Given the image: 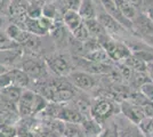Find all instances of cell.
Returning <instances> with one entry per match:
<instances>
[{
    "label": "cell",
    "instance_id": "6da1fadb",
    "mask_svg": "<svg viewBox=\"0 0 153 137\" xmlns=\"http://www.w3.org/2000/svg\"><path fill=\"white\" fill-rule=\"evenodd\" d=\"M118 113H120V105L115 104L111 98L97 97L91 102V118L101 124H104Z\"/></svg>",
    "mask_w": 153,
    "mask_h": 137
},
{
    "label": "cell",
    "instance_id": "7a4b0ae2",
    "mask_svg": "<svg viewBox=\"0 0 153 137\" xmlns=\"http://www.w3.org/2000/svg\"><path fill=\"white\" fill-rule=\"evenodd\" d=\"M100 45L103 49L108 54L110 59L115 62H125V59H128L133 53L130 48L126 44L118 42V40L113 39L111 37H106L100 41Z\"/></svg>",
    "mask_w": 153,
    "mask_h": 137
},
{
    "label": "cell",
    "instance_id": "3957f363",
    "mask_svg": "<svg viewBox=\"0 0 153 137\" xmlns=\"http://www.w3.org/2000/svg\"><path fill=\"white\" fill-rule=\"evenodd\" d=\"M68 80L76 89H79L81 91L93 90L95 89L97 85V80L94 77V74H91L89 72L81 71V70L71 71V73L68 76Z\"/></svg>",
    "mask_w": 153,
    "mask_h": 137
},
{
    "label": "cell",
    "instance_id": "277c9868",
    "mask_svg": "<svg viewBox=\"0 0 153 137\" xmlns=\"http://www.w3.org/2000/svg\"><path fill=\"white\" fill-rule=\"evenodd\" d=\"M97 20L102 24L103 29L106 32V34H108V37L113 38V39L122 37L126 33V31H127V29L125 26H122L115 19H113L112 16H110L104 10L98 12V14H97Z\"/></svg>",
    "mask_w": 153,
    "mask_h": 137
},
{
    "label": "cell",
    "instance_id": "5b68a950",
    "mask_svg": "<svg viewBox=\"0 0 153 137\" xmlns=\"http://www.w3.org/2000/svg\"><path fill=\"white\" fill-rule=\"evenodd\" d=\"M143 39L153 40V22L146 14L137 15L133 20V29Z\"/></svg>",
    "mask_w": 153,
    "mask_h": 137
},
{
    "label": "cell",
    "instance_id": "8992f818",
    "mask_svg": "<svg viewBox=\"0 0 153 137\" xmlns=\"http://www.w3.org/2000/svg\"><path fill=\"white\" fill-rule=\"evenodd\" d=\"M47 67L51 69L56 76L59 77H68L71 73L70 61L64 55H54L46 61Z\"/></svg>",
    "mask_w": 153,
    "mask_h": 137
},
{
    "label": "cell",
    "instance_id": "52a82bcc",
    "mask_svg": "<svg viewBox=\"0 0 153 137\" xmlns=\"http://www.w3.org/2000/svg\"><path fill=\"white\" fill-rule=\"evenodd\" d=\"M120 113L125 118H127L129 121H131L133 124H138L140 122V120L145 118L143 109L140 107V105L130 102L129 99L128 101L125 99V101L121 102V104H120Z\"/></svg>",
    "mask_w": 153,
    "mask_h": 137
},
{
    "label": "cell",
    "instance_id": "ba28073f",
    "mask_svg": "<svg viewBox=\"0 0 153 137\" xmlns=\"http://www.w3.org/2000/svg\"><path fill=\"white\" fill-rule=\"evenodd\" d=\"M100 5L102 6L103 10L105 13H108L110 16H112L113 19L118 21L122 26H125L127 30L133 29V22L128 20L127 17L120 12V9L117 7L115 2L113 0H100Z\"/></svg>",
    "mask_w": 153,
    "mask_h": 137
},
{
    "label": "cell",
    "instance_id": "9c48e42d",
    "mask_svg": "<svg viewBox=\"0 0 153 137\" xmlns=\"http://www.w3.org/2000/svg\"><path fill=\"white\" fill-rule=\"evenodd\" d=\"M36 93L31 89H24L22 96L17 102V113L22 118H29L33 116Z\"/></svg>",
    "mask_w": 153,
    "mask_h": 137
},
{
    "label": "cell",
    "instance_id": "30bf717a",
    "mask_svg": "<svg viewBox=\"0 0 153 137\" xmlns=\"http://www.w3.org/2000/svg\"><path fill=\"white\" fill-rule=\"evenodd\" d=\"M47 64H44L41 62H39L37 59H27L23 63V71L26 74L33 79H40L47 73Z\"/></svg>",
    "mask_w": 153,
    "mask_h": 137
},
{
    "label": "cell",
    "instance_id": "8fae6325",
    "mask_svg": "<svg viewBox=\"0 0 153 137\" xmlns=\"http://www.w3.org/2000/svg\"><path fill=\"white\" fill-rule=\"evenodd\" d=\"M80 126L82 128L83 134L86 137H100L103 131V124H101L94 118H87L83 119L80 122Z\"/></svg>",
    "mask_w": 153,
    "mask_h": 137
},
{
    "label": "cell",
    "instance_id": "7c38bea8",
    "mask_svg": "<svg viewBox=\"0 0 153 137\" xmlns=\"http://www.w3.org/2000/svg\"><path fill=\"white\" fill-rule=\"evenodd\" d=\"M62 22H63L64 26L70 32H72V31L76 30V27H79L82 24L83 20L76 10H66L62 15Z\"/></svg>",
    "mask_w": 153,
    "mask_h": 137
},
{
    "label": "cell",
    "instance_id": "4fadbf2b",
    "mask_svg": "<svg viewBox=\"0 0 153 137\" xmlns=\"http://www.w3.org/2000/svg\"><path fill=\"white\" fill-rule=\"evenodd\" d=\"M97 4H95L91 0H81L80 7L78 9V13L80 14V16L82 17L83 21L93 20V19H97Z\"/></svg>",
    "mask_w": 153,
    "mask_h": 137
},
{
    "label": "cell",
    "instance_id": "5bb4252c",
    "mask_svg": "<svg viewBox=\"0 0 153 137\" xmlns=\"http://www.w3.org/2000/svg\"><path fill=\"white\" fill-rule=\"evenodd\" d=\"M23 29L34 37H41L48 34V32L44 29V26L41 25L39 19H30L26 16L23 23Z\"/></svg>",
    "mask_w": 153,
    "mask_h": 137
},
{
    "label": "cell",
    "instance_id": "9a60e30c",
    "mask_svg": "<svg viewBox=\"0 0 153 137\" xmlns=\"http://www.w3.org/2000/svg\"><path fill=\"white\" fill-rule=\"evenodd\" d=\"M83 23H85L86 27L88 29V31H89L91 38H95V39H97L98 41H101L102 39L108 37V34H106V32L104 31L102 24L98 22L97 19L83 21Z\"/></svg>",
    "mask_w": 153,
    "mask_h": 137
},
{
    "label": "cell",
    "instance_id": "2e32d148",
    "mask_svg": "<svg viewBox=\"0 0 153 137\" xmlns=\"http://www.w3.org/2000/svg\"><path fill=\"white\" fill-rule=\"evenodd\" d=\"M10 76H12V80H13V86H17L23 89H27V87L30 86V80L31 78L26 74L23 70H19V69H14L9 71Z\"/></svg>",
    "mask_w": 153,
    "mask_h": 137
},
{
    "label": "cell",
    "instance_id": "e0dca14e",
    "mask_svg": "<svg viewBox=\"0 0 153 137\" xmlns=\"http://www.w3.org/2000/svg\"><path fill=\"white\" fill-rule=\"evenodd\" d=\"M73 105L76 107V110L81 113L83 119L91 118V102L87 97L76 96L73 99Z\"/></svg>",
    "mask_w": 153,
    "mask_h": 137
},
{
    "label": "cell",
    "instance_id": "ac0fdd59",
    "mask_svg": "<svg viewBox=\"0 0 153 137\" xmlns=\"http://www.w3.org/2000/svg\"><path fill=\"white\" fill-rule=\"evenodd\" d=\"M85 57L87 59H89V61H91V62H95V63H98V64H105V65H108V63L112 61V59H110L108 54L103 49L102 47L97 48V49L93 50V52L87 53V55Z\"/></svg>",
    "mask_w": 153,
    "mask_h": 137
},
{
    "label": "cell",
    "instance_id": "d6986e66",
    "mask_svg": "<svg viewBox=\"0 0 153 137\" xmlns=\"http://www.w3.org/2000/svg\"><path fill=\"white\" fill-rule=\"evenodd\" d=\"M23 90H24L23 88L17 87V86H9L7 88L1 89L0 93L2 94V96L6 98L7 101H9V102H12V103L17 105V102H19L21 96H22Z\"/></svg>",
    "mask_w": 153,
    "mask_h": 137
},
{
    "label": "cell",
    "instance_id": "ffe728a7",
    "mask_svg": "<svg viewBox=\"0 0 153 137\" xmlns=\"http://www.w3.org/2000/svg\"><path fill=\"white\" fill-rule=\"evenodd\" d=\"M122 63H125L127 66H129L134 72H147V70H149V65L140 59H138L137 56H135L134 54H131Z\"/></svg>",
    "mask_w": 153,
    "mask_h": 137
},
{
    "label": "cell",
    "instance_id": "44dd1931",
    "mask_svg": "<svg viewBox=\"0 0 153 137\" xmlns=\"http://www.w3.org/2000/svg\"><path fill=\"white\" fill-rule=\"evenodd\" d=\"M113 1L115 2L117 7L120 9V12L127 17L128 20H130L133 22V20L137 16L136 7L133 6V5H130L126 0H113Z\"/></svg>",
    "mask_w": 153,
    "mask_h": 137
},
{
    "label": "cell",
    "instance_id": "7402d4cb",
    "mask_svg": "<svg viewBox=\"0 0 153 137\" xmlns=\"http://www.w3.org/2000/svg\"><path fill=\"white\" fill-rule=\"evenodd\" d=\"M64 137H86L80 124H72V122H64Z\"/></svg>",
    "mask_w": 153,
    "mask_h": 137
},
{
    "label": "cell",
    "instance_id": "603a6c76",
    "mask_svg": "<svg viewBox=\"0 0 153 137\" xmlns=\"http://www.w3.org/2000/svg\"><path fill=\"white\" fill-rule=\"evenodd\" d=\"M71 33H72L73 38H74L78 42H82V44H85L86 41H88V40L91 38V36H90L88 29L85 25V23H82L79 27H76V30L72 31Z\"/></svg>",
    "mask_w": 153,
    "mask_h": 137
},
{
    "label": "cell",
    "instance_id": "cb8c5ba5",
    "mask_svg": "<svg viewBox=\"0 0 153 137\" xmlns=\"http://www.w3.org/2000/svg\"><path fill=\"white\" fill-rule=\"evenodd\" d=\"M140 133L145 137H153V118L145 117L140 120L138 124Z\"/></svg>",
    "mask_w": 153,
    "mask_h": 137
},
{
    "label": "cell",
    "instance_id": "d4e9b609",
    "mask_svg": "<svg viewBox=\"0 0 153 137\" xmlns=\"http://www.w3.org/2000/svg\"><path fill=\"white\" fill-rule=\"evenodd\" d=\"M17 47V44L14 42L10 39L6 32L0 30V50H9V49H15Z\"/></svg>",
    "mask_w": 153,
    "mask_h": 137
},
{
    "label": "cell",
    "instance_id": "484cf974",
    "mask_svg": "<svg viewBox=\"0 0 153 137\" xmlns=\"http://www.w3.org/2000/svg\"><path fill=\"white\" fill-rule=\"evenodd\" d=\"M58 14V6L51 2H45V5L42 6V16L48 17L51 20L56 21V16Z\"/></svg>",
    "mask_w": 153,
    "mask_h": 137
},
{
    "label": "cell",
    "instance_id": "4316f807",
    "mask_svg": "<svg viewBox=\"0 0 153 137\" xmlns=\"http://www.w3.org/2000/svg\"><path fill=\"white\" fill-rule=\"evenodd\" d=\"M57 2L59 4V9L63 10V13L66 10H76L78 12L80 4H81V0H59Z\"/></svg>",
    "mask_w": 153,
    "mask_h": 137
},
{
    "label": "cell",
    "instance_id": "83f0119b",
    "mask_svg": "<svg viewBox=\"0 0 153 137\" xmlns=\"http://www.w3.org/2000/svg\"><path fill=\"white\" fill-rule=\"evenodd\" d=\"M138 90L144 95V97L146 98V99L153 101V82L151 80L145 82V84H143V85L140 87Z\"/></svg>",
    "mask_w": 153,
    "mask_h": 137
},
{
    "label": "cell",
    "instance_id": "f1b7e54d",
    "mask_svg": "<svg viewBox=\"0 0 153 137\" xmlns=\"http://www.w3.org/2000/svg\"><path fill=\"white\" fill-rule=\"evenodd\" d=\"M9 86H13V80H12V76L9 71H7L6 73L0 74V90Z\"/></svg>",
    "mask_w": 153,
    "mask_h": 137
},
{
    "label": "cell",
    "instance_id": "f546056e",
    "mask_svg": "<svg viewBox=\"0 0 153 137\" xmlns=\"http://www.w3.org/2000/svg\"><path fill=\"white\" fill-rule=\"evenodd\" d=\"M100 137H120L119 136V133L117 129V126L113 124L112 127H108V129H104L103 128L102 134L100 135Z\"/></svg>",
    "mask_w": 153,
    "mask_h": 137
},
{
    "label": "cell",
    "instance_id": "4dcf8cb0",
    "mask_svg": "<svg viewBox=\"0 0 153 137\" xmlns=\"http://www.w3.org/2000/svg\"><path fill=\"white\" fill-rule=\"evenodd\" d=\"M10 2L12 0H0V15L1 16H7L9 14Z\"/></svg>",
    "mask_w": 153,
    "mask_h": 137
},
{
    "label": "cell",
    "instance_id": "1f68e13d",
    "mask_svg": "<svg viewBox=\"0 0 153 137\" xmlns=\"http://www.w3.org/2000/svg\"><path fill=\"white\" fill-rule=\"evenodd\" d=\"M142 109L144 111L145 117L153 118V101H149L147 99L146 102L142 105Z\"/></svg>",
    "mask_w": 153,
    "mask_h": 137
},
{
    "label": "cell",
    "instance_id": "d6a6232c",
    "mask_svg": "<svg viewBox=\"0 0 153 137\" xmlns=\"http://www.w3.org/2000/svg\"><path fill=\"white\" fill-rule=\"evenodd\" d=\"M127 2H129L130 5H133V6H138V5H140V2L143 1V0H126Z\"/></svg>",
    "mask_w": 153,
    "mask_h": 137
},
{
    "label": "cell",
    "instance_id": "836d02e7",
    "mask_svg": "<svg viewBox=\"0 0 153 137\" xmlns=\"http://www.w3.org/2000/svg\"><path fill=\"white\" fill-rule=\"evenodd\" d=\"M146 15L150 17V20L153 22V7H150L149 9L146 10Z\"/></svg>",
    "mask_w": 153,
    "mask_h": 137
},
{
    "label": "cell",
    "instance_id": "e575fe53",
    "mask_svg": "<svg viewBox=\"0 0 153 137\" xmlns=\"http://www.w3.org/2000/svg\"><path fill=\"white\" fill-rule=\"evenodd\" d=\"M7 71H8V70H7V66L5 65V64H1V63H0V74L6 73Z\"/></svg>",
    "mask_w": 153,
    "mask_h": 137
},
{
    "label": "cell",
    "instance_id": "d590c367",
    "mask_svg": "<svg viewBox=\"0 0 153 137\" xmlns=\"http://www.w3.org/2000/svg\"><path fill=\"white\" fill-rule=\"evenodd\" d=\"M147 74H149V77H150V80L153 82V69H149V70H147Z\"/></svg>",
    "mask_w": 153,
    "mask_h": 137
},
{
    "label": "cell",
    "instance_id": "8d00e7d4",
    "mask_svg": "<svg viewBox=\"0 0 153 137\" xmlns=\"http://www.w3.org/2000/svg\"><path fill=\"white\" fill-rule=\"evenodd\" d=\"M2 25H4V16H1V15H0V30H1Z\"/></svg>",
    "mask_w": 153,
    "mask_h": 137
},
{
    "label": "cell",
    "instance_id": "74e56055",
    "mask_svg": "<svg viewBox=\"0 0 153 137\" xmlns=\"http://www.w3.org/2000/svg\"><path fill=\"white\" fill-rule=\"evenodd\" d=\"M149 69H153V62H152V63H150V64H149Z\"/></svg>",
    "mask_w": 153,
    "mask_h": 137
},
{
    "label": "cell",
    "instance_id": "f35d334b",
    "mask_svg": "<svg viewBox=\"0 0 153 137\" xmlns=\"http://www.w3.org/2000/svg\"><path fill=\"white\" fill-rule=\"evenodd\" d=\"M91 1H94V2H95V4H97V5L100 4V0H91Z\"/></svg>",
    "mask_w": 153,
    "mask_h": 137
},
{
    "label": "cell",
    "instance_id": "ab89813d",
    "mask_svg": "<svg viewBox=\"0 0 153 137\" xmlns=\"http://www.w3.org/2000/svg\"><path fill=\"white\" fill-rule=\"evenodd\" d=\"M54 1H59V0H54Z\"/></svg>",
    "mask_w": 153,
    "mask_h": 137
}]
</instances>
